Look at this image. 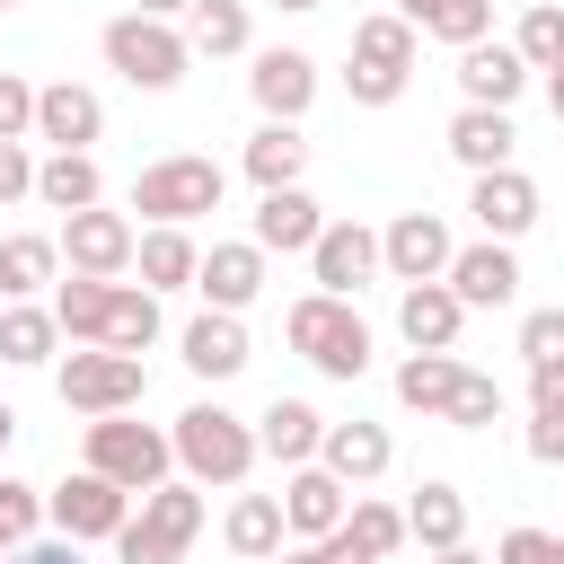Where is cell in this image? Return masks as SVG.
I'll use <instances>...</instances> for the list:
<instances>
[{
  "instance_id": "681fc988",
  "label": "cell",
  "mask_w": 564,
  "mask_h": 564,
  "mask_svg": "<svg viewBox=\"0 0 564 564\" xmlns=\"http://www.w3.org/2000/svg\"><path fill=\"white\" fill-rule=\"evenodd\" d=\"M529 405H564V361H529Z\"/></svg>"
},
{
  "instance_id": "d6a6232c",
  "label": "cell",
  "mask_w": 564,
  "mask_h": 564,
  "mask_svg": "<svg viewBox=\"0 0 564 564\" xmlns=\"http://www.w3.org/2000/svg\"><path fill=\"white\" fill-rule=\"evenodd\" d=\"M97 344H115V352H150L159 344V291L150 282H115V300H106V335Z\"/></svg>"
},
{
  "instance_id": "11a10c76",
  "label": "cell",
  "mask_w": 564,
  "mask_h": 564,
  "mask_svg": "<svg viewBox=\"0 0 564 564\" xmlns=\"http://www.w3.org/2000/svg\"><path fill=\"white\" fill-rule=\"evenodd\" d=\"M9 441H18V414H9V405H0V458H9Z\"/></svg>"
},
{
  "instance_id": "8992f818",
  "label": "cell",
  "mask_w": 564,
  "mask_h": 564,
  "mask_svg": "<svg viewBox=\"0 0 564 564\" xmlns=\"http://www.w3.org/2000/svg\"><path fill=\"white\" fill-rule=\"evenodd\" d=\"M53 388H62V405H79V414H132V405L150 397V370H141V352L70 344V352L53 361Z\"/></svg>"
},
{
  "instance_id": "6f0895ef",
  "label": "cell",
  "mask_w": 564,
  "mask_h": 564,
  "mask_svg": "<svg viewBox=\"0 0 564 564\" xmlns=\"http://www.w3.org/2000/svg\"><path fill=\"white\" fill-rule=\"evenodd\" d=\"M0 9H18V0H0Z\"/></svg>"
},
{
  "instance_id": "d4e9b609",
  "label": "cell",
  "mask_w": 564,
  "mask_h": 564,
  "mask_svg": "<svg viewBox=\"0 0 564 564\" xmlns=\"http://www.w3.org/2000/svg\"><path fill=\"white\" fill-rule=\"evenodd\" d=\"M132 273H141L150 291H194V273H203V247H194L176 220H150V229H141V247H132Z\"/></svg>"
},
{
  "instance_id": "4dcf8cb0",
  "label": "cell",
  "mask_w": 564,
  "mask_h": 564,
  "mask_svg": "<svg viewBox=\"0 0 564 564\" xmlns=\"http://www.w3.org/2000/svg\"><path fill=\"white\" fill-rule=\"evenodd\" d=\"M397 18L414 26V35H432V44H476V35H494V0H397Z\"/></svg>"
},
{
  "instance_id": "b9f144b4",
  "label": "cell",
  "mask_w": 564,
  "mask_h": 564,
  "mask_svg": "<svg viewBox=\"0 0 564 564\" xmlns=\"http://www.w3.org/2000/svg\"><path fill=\"white\" fill-rule=\"evenodd\" d=\"M520 361H564V308H529L520 317Z\"/></svg>"
},
{
  "instance_id": "5b68a950",
  "label": "cell",
  "mask_w": 564,
  "mask_h": 564,
  "mask_svg": "<svg viewBox=\"0 0 564 564\" xmlns=\"http://www.w3.org/2000/svg\"><path fill=\"white\" fill-rule=\"evenodd\" d=\"M220 194H229V167L220 159H203V150H167V159H150L141 176H132V212L141 220H203V212H220Z\"/></svg>"
},
{
  "instance_id": "7bdbcfd3",
  "label": "cell",
  "mask_w": 564,
  "mask_h": 564,
  "mask_svg": "<svg viewBox=\"0 0 564 564\" xmlns=\"http://www.w3.org/2000/svg\"><path fill=\"white\" fill-rule=\"evenodd\" d=\"M35 132V79L0 70V141H26Z\"/></svg>"
},
{
  "instance_id": "ac0fdd59",
  "label": "cell",
  "mask_w": 564,
  "mask_h": 564,
  "mask_svg": "<svg viewBox=\"0 0 564 564\" xmlns=\"http://www.w3.org/2000/svg\"><path fill=\"white\" fill-rule=\"evenodd\" d=\"M520 88H529L520 44H494V35L458 44V97H467V106H520Z\"/></svg>"
},
{
  "instance_id": "6da1fadb",
  "label": "cell",
  "mask_w": 564,
  "mask_h": 564,
  "mask_svg": "<svg viewBox=\"0 0 564 564\" xmlns=\"http://www.w3.org/2000/svg\"><path fill=\"white\" fill-rule=\"evenodd\" d=\"M97 53H106V70H115L123 88H141V97H159V88H176V79L194 70V44H185V26H176V18H141V9L106 18Z\"/></svg>"
},
{
  "instance_id": "4fadbf2b",
  "label": "cell",
  "mask_w": 564,
  "mask_h": 564,
  "mask_svg": "<svg viewBox=\"0 0 564 564\" xmlns=\"http://www.w3.org/2000/svg\"><path fill=\"white\" fill-rule=\"evenodd\" d=\"M194 291H203V308H256L264 300V247L256 238H212Z\"/></svg>"
},
{
  "instance_id": "52a82bcc",
  "label": "cell",
  "mask_w": 564,
  "mask_h": 564,
  "mask_svg": "<svg viewBox=\"0 0 564 564\" xmlns=\"http://www.w3.org/2000/svg\"><path fill=\"white\" fill-rule=\"evenodd\" d=\"M79 467L115 476L123 494H150V485H167L176 441H167V432H150V423H132V414H88V449H79Z\"/></svg>"
},
{
  "instance_id": "836d02e7",
  "label": "cell",
  "mask_w": 564,
  "mask_h": 564,
  "mask_svg": "<svg viewBox=\"0 0 564 564\" xmlns=\"http://www.w3.org/2000/svg\"><path fill=\"white\" fill-rule=\"evenodd\" d=\"M53 344H62V317L53 308H35V300H9L0 308V361L35 370V361H53Z\"/></svg>"
},
{
  "instance_id": "db71d44e",
  "label": "cell",
  "mask_w": 564,
  "mask_h": 564,
  "mask_svg": "<svg viewBox=\"0 0 564 564\" xmlns=\"http://www.w3.org/2000/svg\"><path fill=\"white\" fill-rule=\"evenodd\" d=\"M282 564H326V555H317V538H308V546H291V555H282Z\"/></svg>"
},
{
  "instance_id": "d590c367",
  "label": "cell",
  "mask_w": 564,
  "mask_h": 564,
  "mask_svg": "<svg viewBox=\"0 0 564 564\" xmlns=\"http://www.w3.org/2000/svg\"><path fill=\"white\" fill-rule=\"evenodd\" d=\"M185 44H194L203 62L247 53V0H194V9H185Z\"/></svg>"
},
{
  "instance_id": "ab89813d",
  "label": "cell",
  "mask_w": 564,
  "mask_h": 564,
  "mask_svg": "<svg viewBox=\"0 0 564 564\" xmlns=\"http://www.w3.org/2000/svg\"><path fill=\"white\" fill-rule=\"evenodd\" d=\"M35 529H44V494L26 476H0V555H18Z\"/></svg>"
},
{
  "instance_id": "44dd1931",
  "label": "cell",
  "mask_w": 564,
  "mask_h": 564,
  "mask_svg": "<svg viewBox=\"0 0 564 564\" xmlns=\"http://www.w3.org/2000/svg\"><path fill=\"white\" fill-rule=\"evenodd\" d=\"M511 150H520V132H511V106H458V115H449V159H458L467 176H485V167H511Z\"/></svg>"
},
{
  "instance_id": "603a6c76",
  "label": "cell",
  "mask_w": 564,
  "mask_h": 564,
  "mask_svg": "<svg viewBox=\"0 0 564 564\" xmlns=\"http://www.w3.org/2000/svg\"><path fill=\"white\" fill-rule=\"evenodd\" d=\"M317 441H326V414H317L308 397H273V405L256 414V449H264L273 467H308Z\"/></svg>"
},
{
  "instance_id": "f5cc1de1",
  "label": "cell",
  "mask_w": 564,
  "mask_h": 564,
  "mask_svg": "<svg viewBox=\"0 0 564 564\" xmlns=\"http://www.w3.org/2000/svg\"><path fill=\"white\" fill-rule=\"evenodd\" d=\"M546 106H555V123H564V70H546Z\"/></svg>"
},
{
  "instance_id": "cb8c5ba5",
  "label": "cell",
  "mask_w": 564,
  "mask_h": 564,
  "mask_svg": "<svg viewBox=\"0 0 564 564\" xmlns=\"http://www.w3.org/2000/svg\"><path fill=\"white\" fill-rule=\"evenodd\" d=\"M388 458H397V441H388V423H326V441H317V467H335L344 485H370V476H388Z\"/></svg>"
},
{
  "instance_id": "bcb514c9",
  "label": "cell",
  "mask_w": 564,
  "mask_h": 564,
  "mask_svg": "<svg viewBox=\"0 0 564 564\" xmlns=\"http://www.w3.org/2000/svg\"><path fill=\"white\" fill-rule=\"evenodd\" d=\"M26 194H35V159H26V141H0V212L26 203Z\"/></svg>"
},
{
  "instance_id": "484cf974",
  "label": "cell",
  "mask_w": 564,
  "mask_h": 564,
  "mask_svg": "<svg viewBox=\"0 0 564 564\" xmlns=\"http://www.w3.org/2000/svg\"><path fill=\"white\" fill-rule=\"evenodd\" d=\"M405 538L423 546V555H441V546H467V494L458 485H414V502H405Z\"/></svg>"
},
{
  "instance_id": "74e56055",
  "label": "cell",
  "mask_w": 564,
  "mask_h": 564,
  "mask_svg": "<svg viewBox=\"0 0 564 564\" xmlns=\"http://www.w3.org/2000/svg\"><path fill=\"white\" fill-rule=\"evenodd\" d=\"M511 44H520L529 70H564V0H538V9L511 26Z\"/></svg>"
},
{
  "instance_id": "1f68e13d",
  "label": "cell",
  "mask_w": 564,
  "mask_h": 564,
  "mask_svg": "<svg viewBox=\"0 0 564 564\" xmlns=\"http://www.w3.org/2000/svg\"><path fill=\"white\" fill-rule=\"evenodd\" d=\"M352 62H361V70H388V79H414V26H405L397 9H370V18L352 26Z\"/></svg>"
},
{
  "instance_id": "9a60e30c",
  "label": "cell",
  "mask_w": 564,
  "mask_h": 564,
  "mask_svg": "<svg viewBox=\"0 0 564 564\" xmlns=\"http://www.w3.org/2000/svg\"><path fill=\"white\" fill-rule=\"evenodd\" d=\"M458 326H467V300L449 282H405L397 291V335L405 352H458Z\"/></svg>"
},
{
  "instance_id": "7402d4cb",
  "label": "cell",
  "mask_w": 564,
  "mask_h": 564,
  "mask_svg": "<svg viewBox=\"0 0 564 564\" xmlns=\"http://www.w3.org/2000/svg\"><path fill=\"white\" fill-rule=\"evenodd\" d=\"M247 361H256V352H247L238 308H203V317L185 326V370H194V379H212V388H220V379H238Z\"/></svg>"
},
{
  "instance_id": "83f0119b",
  "label": "cell",
  "mask_w": 564,
  "mask_h": 564,
  "mask_svg": "<svg viewBox=\"0 0 564 564\" xmlns=\"http://www.w3.org/2000/svg\"><path fill=\"white\" fill-rule=\"evenodd\" d=\"M238 167H247V176H256L264 194H273V185H300V167H308V132H300V123H273V115H264V123L247 132V159H238Z\"/></svg>"
},
{
  "instance_id": "e575fe53",
  "label": "cell",
  "mask_w": 564,
  "mask_h": 564,
  "mask_svg": "<svg viewBox=\"0 0 564 564\" xmlns=\"http://www.w3.org/2000/svg\"><path fill=\"white\" fill-rule=\"evenodd\" d=\"M458 352H405L397 361V405H414V414H441L449 405V388H458Z\"/></svg>"
},
{
  "instance_id": "f546056e",
  "label": "cell",
  "mask_w": 564,
  "mask_h": 564,
  "mask_svg": "<svg viewBox=\"0 0 564 564\" xmlns=\"http://www.w3.org/2000/svg\"><path fill=\"white\" fill-rule=\"evenodd\" d=\"M44 282H62V238H44V229L0 238V300H35Z\"/></svg>"
},
{
  "instance_id": "9f6ffc18",
  "label": "cell",
  "mask_w": 564,
  "mask_h": 564,
  "mask_svg": "<svg viewBox=\"0 0 564 564\" xmlns=\"http://www.w3.org/2000/svg\"><path fill=\"white\" fill-rule=\"evenodd\" d=\"M273 9H317V0H273Z\"/></svg>"
},
{
  "instance_id": "f35d334b",
  "label": "cell",
  "mask_w": 564,
  "mask_h": 564,
  "mask_svg": "<svg viewBox=\"0 0 564 564\" xmlns=\"http://www.w3.org/2000/svg\"><path fill=\"white\" fill-rule=\"evenodd\" d=\"M441 423H458V432H485V423H502V388H494L485 370H458V388H449Z\"/></svg>"
},
{
  "instance_id": "30bf717a",
  "label": "cell",
  "mask_w": 564,
  "mask_h": 564,
  "mask_svg": "<svg viewBox=\"0 0 564 564\" xmlns=\"http://www.w3.org/2000/svg\"><path fill=\"white\" fill-rule=\"evenodd\" d=\"M449 256H458V238H449L441 212H397V220L379 229V264H388L397 282H441Z\"/></svg>"
},
{
  "instance_id": "e0dca14e",
  "label": "cell",
  "mask_w": 564,
  "mask_h": 564,
  "mask_svg": "<svg viewBox=\"0 0 564 564\" xmlns=\"http://www.w3.org/2000/svg\"><path fill=\"white\" fill-rule=\"evenodd\" d=\"M344 511H352V485L335 476V467H291V485H282V520H291V538L308 546V538H326V529H344Z\"/></svg>"
},
{
  "instance_id": "f907efd6",
  "label": "cell",
  "mask_w": 564,
  "mask_h": 564,
  "mask_svg": "<svg viewBox=\"0 0 564 564\" xmlns=\"http://www.w3.org/2000/svg\"><path fill=\"white\" fill-rule=\"evenodd\" d=\"M132 9H141V18H185L194 0H132Z\"/></svg>"
},
{
  "instance_id": "3957f363",
  "label": "cell",
  "mask_w": 564,
  "mask_h": 564,
  "mask_svg": "<svg viewBox=\"0 0 564 564\" xmlns=\"http://www.w3.org/2000/svg\"><path fill=\"white\" fill-rule=\"evenodd\" d=\"M203 538V485L194 476H167L141 494V511L115 529V555L123 564H185V546Z\"/></svg>"
},
{
  "instance_id": "c3c4849f",
  "label": "cell",
  "mask_w": 564,
  "mask_h": 564,
  "mask_svg": "<svg viewBox=\"0 0 564 564\" xmlns=\"http://www.w3.org/2000/svg\"><path fill=\"white\" fill-rule=\"evenodd\" d=\"M9 564H79V538H26Z\"/></svg>"
},
{
  "instance_id": "816d5d0a",
  "label": "cell",
  "mask_w": 564,
  "mask_h": 564,
  "mask_svg": "<svg viewBox=\"0 0 564 564\" xmlns=\"http://www.w3.org/2000/svg\"><path fill=\"white\" fill-rule=\"evenodd\" d=\"M432 564H494V555H476V546H441Z\"/></svg>"
},
{
  "instance_id": "9c48e42d",
  "label": "cell",
  "mask_w": 564,
  "mask_h": 564,
  "mask_svg": "<svg viewBox=\"0 0 564 564\" xmlns=\"http://www.w3.org/2000/svg\"><path fill=\"white\" fill-rule=\"evenodd\" d=\"M132 247H141V229H132L123 212H106V203H88V212H62V264H70V273H97V282H115V273H132Z\"/></svg>"
},
{
  "instance_id": "4316f807",
  "label": "cell",
  "mask_w": 564,
  "mask_h": 564,
  "mask_svg": "<svg viewBox=\"0 0 564 564\" xmlns=\"http://www.w3.org/2000/svg\"><path fill=\"white\" fill-rule=\"evenodd\" d=\"M220 538H229V555H247V564H273V555H282V538H291V520H282V494H238V502H229V520H220Z\"/></svg>"
},
{
  "instance_id": "7c38bea8",
  "label": "cell",
  "mask_w": 564,
  "mask_h": 564,
  "mask_svg": "<svg viewBox=\"0 0 564 564\" xmlns=\"http://www.w3.org/2000/svg\"><path fill=\"white\" fill-rule=\"evenodd\" d=\"M247 97H256L273 123H300V115H308V97H317V62H308L300 44H264V53H256V70H247Z\"/></svg>"
},
{
  "instance_id": "d6986e66",
  "label": "cell",
  "mask_w": 564,
  "mask_h": 564,
  "mask_svg": "<svg viewBox=\"0 0 564 564\" xmlns=\"http://www.w3.org/2000/svg\"><path fill=\"white\" fill-rule=\"evenodd\" d=\"M467 212H476L485 238H529V229H538V185H529L520 167H485V176L467 185Z\"/></svg>"
},
{
  "instance_id": "7dc6e473",
  "label": "cell",
  "mask_w": 564,
  "mask_h": 564,
  "mask_svg": "<svg viewBox=\"0 0 564 564\" xmlns=\"http://www.w3.org/2000/svg\"><path fill=\"white\" fill-rule=\"evenodd\" d=\"M344 88H352V106H397V97H405V79H388V70H361V62L344 70Z\"/></svg>"
},
{
  "instance_id": "ffe728a7",
  "label": "cell",
  "mask_w": 564,
  "mask_h": 564,
  "mask_svg": "<svg viewBox=\"0 0 564 564\" xmlns=\"http://www.w3.org/2000/svg\"><path fill=\"white\" fill-rule=\"evenodd\" d=\"M317 229H326L317 194H308V185H273V194L256 203V229H247V238H256L264 256H308V247H317Z\"/></svg>"
},
{
  "instance_id": "ee69618b",
  "label": "cell",
  "mask_w": 564,
  "mask_h": 564,
  "mask_svg": "<svg viewBox=\"0 0 564 564\" xmlns=\"http://www.w3.org/2000/svg\"><path fill=\"white\" fill-rule=\"evenodd\" d=\"M494 564H564V538L555 529H502Z\"/></svg>"
},
{
  "instance_id": "2e32d148",
  "label": "cell",
  "mask_w": 564,
  "mask_h": 564,
  "mask_svg": "<svg viewBox=\"0 0 564 564\" xmlns=\"http://www.w3.org/2000/svg\"><path fill=\"white\" fill-rule=\"evenodd\" d=\"M97 132H106V97H97V88H79V79H44V88H35V141L88 150Z\"/></svg>"
},
{
  "instance_id": "5bb4252c",
  "label": "cell",
  "mask_w": 564,
  "mask_h": 564,
  "mask_svg": "<svg viewBox=\"0 0 564 564\" xmlns=\"http://www.w3.org/2000/svg\"><path fill=\"white\" fill-rule=\"evenodd\" d=\"M441 282H449L467 308H511V300H520V256H511V238H476V247L449 256Z\"/></svg>"
},
{
  "instance_id": "60d3db41",
  "label": "cell",
  "mask_w": 564,
  "mask_h": 564,
  "mask_svg": "<svg viewBox=\"0 0 564 564\" xmlns=\"http://www.w3.org/2000/svg\"><path fill=\"white\" fill-rule=\"evenodd\" d=\"M344 529H352V538H361V546H370L379 564H388V555L405 546V511H397V502H361V494H352V511H344Z\"/></svg>"
},
{
  "instance_id": "8d00e7d4",
  "label": "cell",
  "mask_w": 564,
  "mask_h": 564,
  "mask_svg": "<svg viewBox=\"0 0 564 564\" xmlns=\"http://www.w3.org/2000/svg\"><path fill=\"white\" fill-rule=\"evenodd\" d=\"M106 300H115V282H97V273L53 282V317H62V335H70V344H97V335H106Z\"/></svg>"
},
{
  "instance_id": "277c9868",
  "label": "cell",
  "mask_w": 564,
  "mask_h": 564,
  "mask_svg": "<svg viewBox=\"0 0 564 564\" xmlns=\"http://www.w3.org/2000/svg\"><path fill=\"white\" fill-rule=\"evenodd\" d=\"M167 441H176V467H185L194 485H247V467L264 458V449H256V423L229 414V405H185Z\"/></svg>"
},
{
  "instance_id": "f1b7e54d",
  "label": "cell",
  "mask_w": 564,
  "mask_h": 564,
  "mask_svg": "<svg viewBox=\"0 0 564 564\" xmlns=\"http://www.w3.org/2000/svg\"><path fill=\"white\" fill-rule=\"evenodd\" d=\"M35 203H44V212H88V203H106L97 159H88V150H53V159H35Z\"/></svg>"
},
{
  "instance_id": "f6af8a7d",
  "label": "cell",
  "mask_w": 564,
  "mask_h": 564,
  "mask_svg": "<svg viewBox=\"0 0 564 564\" xmlns=\"http://www.w3.org/2000/svg\"><path fill=\"white\" fill-rule=\"evenodd\" d=\"M529 458L564 467V405H529Z\"/></svg>"
},
{
  "instance_id": "8fae6325",
  "label": "cell",
  "mask_w": 564,
  "mask_h": 564,
  "mask_svg": "<svg viewBox=\"0 0 564 564\" xmlns=\"http://www.w3.org/2000/svg\"><path fill=\"white\" fill-rule=\"evenodd\" d=\"M370 273H388V264H379V229H361V220H326L317 247H308V282L335 291V300H352Z\"/></svg>"
},
{
  "instance_id": "ba28073f",
  "label": "cell",
  "mask_w": 564,
  "mask_h": 564,
  "mask_svg": "<svg viewBox=\"0 0 564 564\" xmlns=\"http://www.w3.org/2000/svg\"><path fill=\"white\" fill-rule=\"evenodd\" d=\"M132 502H141V494H123L115 476L79 467V476H62V485L44 494V520H53L62 538H79V546H88V538H115V529L132 520Z\"/></svg>"
},
{
  "instance_id": "7a4b0ae2",
  "label": "cell",
  "mask_w": 564,
  "mask_h": 564,
  "mask_svg": "<svg viewBox=\"0 0 564 564\" xmlns=\"http://www.w3.org/2000/svg\"><path fill=\"white\" fill-rule=\"evenodd\" d=\"M282 335H291V352H300L317 379H344V388H352V379L370 370V326H361V308H352V300H335V291L291 300Z\"/></svg>"
}]
</instances>
